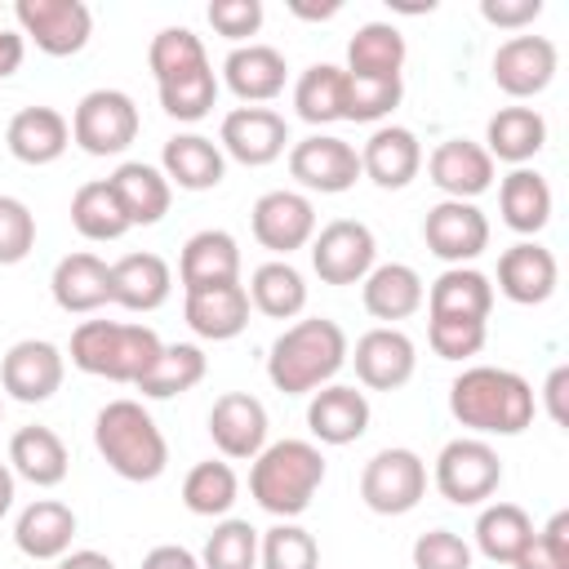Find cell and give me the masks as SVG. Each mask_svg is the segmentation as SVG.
I'll list each match as a JSON object with an SVG mask.
<instances>
[{
  "label": "cell",
  "mask_w": 569,
  "mask_h": 569,
  "mask_svg": "<svg viewBox=\"0 0 569 569\" xmlns=\"http://www.w3.org/2000/svg\"><path fill=\"white\" fill-rule=\"evenodd\" d=\"M413 569H471V547L453 529H427L413 542Z\"/></svg>",
  "instance_id": "cell-52"
},
{
  "label": "cell",
  "mask_w": 569,
  "mask_h": 569,
  "mask_svg": "<svg viewBox=\"0 0 569 569\" xmlns=\"http://www.w3.org/2000/svg\"><path fill=\"white\" fill-rule=\"evenodd\" d=\"M142 569H200V560L178 542H160L142 556Z\"/></svg>",
  "instance_id": "cell-56"
},
{
  "label": "cell",
  "mask_w": 569,
  "mask_h": 569,
  "mask_svg": "<svg viewBox=\"0 0 569 569\" xmlns=\"http://www.w3.org/2000/svg\"><path fill=\"white\" fill-rule=\"evenodd\" d=\"M347 365V333L338 320L311 316L289 325L267 356V378L276 391L284 396H311L320 387H329V378Z\"/></svg>",
  "instance_id": "cell-2"
},
{
  "label": "cell",
  "mask_w": 569,
  "mask_h": 569,
  "mask_svg": "<svg viewBox=\"0 0 569 569\" xmlns=\"http://www.w3.org/2000/svg\"><path fill=\"white\" fill-rule=\"evenodd\" d=\"M222 80H227V89H231L240 102L258 107V102H271V98L284 93L289 67H284V53H280V49L249 40V44H236V49L227 53Z\"/></svg>",
  "instance_id": "cell-22"
},
{
  "label": "cell",
  "mask_w": 569,
  "mask_h": 569,
  "mask_svg": "<svg viewBox=\"0 0 569 569\" xmlns=\"http://www.w3.org/2000/svg\"><path fill=\"white\" fill-rule=\"evenodd\" d=\"M222 151L249 169L258 164H271L284 156V142H289V124L280 111L271 107H236L222 116V133H218Z\"/></svg>",
  "instance_id": "cell-16"
},
{
  "label": "cell",
  "mask_w": 569,
  "mask_h": 569,
  "mask_svg": "<svg viewBox=\"0 0 569 569\" xmlns=\"http://www.w3.org/2000/svg\"><path fill=\"white\" fill-rule=\"evenodd\" d=\"M289 173L307 187V191H320V196H338V191H351L356 178H360V151L333 133H311L302 142H293L289 151Z\"/></svg>",
  "instance_id": "cell-11"
},
{
  "label": "cell",
  "mask_w": 569,
  "mask_h": 569,
  "mask_svg": "<svg viewBox=\"0 0 569 569\" xmlns=\"http://www.w3.org/2000/svg\"><path fill=\"white\" fill-rule=\"evenodd\" d=\"M427 173L445 191V200H476L480 191L493 187V160L471 138H445L427 156Z\"/></svg>",
  "instance_id": "cell-20"
},
{
  "label": "cell",
  "mask_w": 569,
  "mask_h": 569,
  "mask_svg": "<svg viewBox=\"0 0 569 569\" xmlns=\"http://www.w3.org/2000/svg\"><path fill=\"white\" fill-rule=\"evenodd\" d=\"M258 560H262V569H320V547L302 525L280 520L276 529L262 533Z\"/></svg>",
  "instance_id": "cell-48"
},
{
  "label": "cell",
  "mask_w": 569,
  "mask_h": 569,
  "mask_svg": "<svg viewBox=\"0 0 569 569\" xmlns=\"http://www.w3.org/2000/svg\"><path fill=\"white\" fill-rule=\"evenodd\" d=\"M36 249V213L18 196H0V267L22 262Z\"/></svg>",
  "instance_id": "cell-51"
},
{
  "label": "cell",
  "mask_w": 569,
  "mask_h": 569,
  "mask_svg": "<svg viewBox=\"0 0 569 569\" xmlns=\"http://www.w3.org/2000/svg\"><path fill=\"white\" fill-rule=\"evenodd\" d=\"M258 565V529L249 520H222L204 538L200 569H253Z\"/></svg>",
  "instance_id": "cell-47"
},
{
  "label": "cell",
  "mask_w": 569,
  "mask_h": 569,
  "mask_svg": "<svg viewBox=\"0 0 569 569\" xmlns=\"http://www.w3.org/2000/svg\"><path fill=\"white\" fill-rule=\"evenodd\" d=\"M58 569H116L111 565V556H102V551H67L62 560H58Z\"/></svg>",
  "instance_id": "cell-58"
},
{
  "label": "cell",
  "mask_w": 569,
  "mask_h": 569,
  "mask_svg": "<svg viewBox=\"0 0 569 569\" xmlns=\"http://www.w3.org/2000/svg\"><path fill=\"white\" fill-rule=\"evenodd\" d=\"M240 493V480L231 471V462H196L182 480V502L191 516H227L231 502Z\"/></svg>",
  "instance_id": "cell-44"
},
{
  "label": "cell",
  "mask_w": 569,
  "mask_h": 569,
  "mask_svg": "<svg viewBox=\"0 0 569 569\" xmlns=\"http://www.w3.org/2000/svg\"><path fill=\"white\" fill-rule=\"evenodd\" d=\"M178 280L182 289H213V284H236L240 280V244L231 231H196L187 244H182V258H178Z\"/></svg>",
  "instance_id": "cell-23"
},
{
  "label": "cell",
  "mask_w": 569,
  "mask_h": 569,
  "mask_svg": "<svg viewBox=\"0 0 569 569\" xmlns=\"http://www.w3.org/2000/svg\"><path fill=\"white\" fill-rule=\"evenodd\" d=\"M342 80H347V71L333 67V62L307 67L298 76V84H293V111H298V120H307V124H333V120H342Z\"/></svg>",
  "instance_id": "cell-42"
},
{
  "label": "cell",
  "mask_w": 569,
  "mask_h": 569,
  "mask_svg": "<svg viewBox=\"0 0 569 569\" xmlns=\"http://www.w3.org/2000/svg\"><path fill=\"white\" fill-rule=\"evenodd\" d=\"M405 36L391 22H365L351 40H347V76H373V80H391L405 67Z\"/></svg>",
  "instance_id": "cell-37"
},
{
  "label": "cell",
  "mask_w": 569,
  "mask_h": 569,
  "mask_svg": "<svg viewBox=\"0 0 569 569\" xmlns=\"http://www.w3.org/2000/svg\"><path fill=\"white\" fill-rule=\"evenodd\" d=\"M209 436L222 458H258L267 449V409L249 391H227L209 409Z\"/></svg>",
  "instance_id": "cell-18"
},
{
  "label": "cell",
  "mask_w": 569,
  "mask_h": 569,
  "mask_svg": "<svg viewBox=\"0 0 569 569\" xmlns=\"http://www.w3.org/2000/svg\"><path fill=\"white\" fill-rule=\"evenodd\" d=\"M107 182H111V191H116V200H120L129 227H156V222L169 213L173 187H169V178H164L156 164L124 160Z\"/></svg>",
  "instance_id": "cell-31"
},
{
  "label": "cell",
  "mask_w": 569,
  "mask_h": 569,
  "mask_svg": "<svg viewBox=\"0 0 569 569\" xmlns=\"http://www.w3.org/2000/svg\"><path fill=\"white\" fill-rule=\"evenodd\" d=\"M0 413H4V405H0Z\"/></svg>",
  "instance_id": "cell-61"
},
{
  "label": "cell",
  "mask_w": 569,
  "mask_h": 569,
  "mask_svg": "<svg viewBox=\"0 0 569 569\" xmlns=\"http://www.w3.org/2000/svg\"><path fill=\"white\" fill-rule=\"evenodd\" d=\"M49 293L67 316L98 311L102 302H111V267L89 249L67 253V258H58V267L49 276Z\"/></svg>",
  "instance_id": "cell-24"
},
{
  "label": "cell",
  "mask_w": 569,
  "mask_h": 569,
  "mask_svg": "<svg viewBox=\"0 0 569 569\" xmlns=\"http://www.w3.org/2000/svg\"><path fill=\"white\" fill-rule=\"evenodd\" d=\"M289 9H293L298 18H333V13L342 9V0H329V4H302V0H293Z\"/></svg>",
  "instance_id": "cell-59"
},
{
  "label": "cell",
  "mask_w": 569,
  "mask_h": 569,
  "mask_svg": "<svg viewBox=\"0 0 569 569\" xmlns=\"http://www.w3.org/2000/svg\"><path fill=\"white\" fill-rule=\"evenodd\" d=\"M182 316L191 325V333L209 338V342H227L236 333H244L249 325V293L244 284H213V289H191L182 302Z\"/></svg>",
  "instance_id": "cell-28"
},
{
  "label": "cell",
  "mask_w": 569,
  "mask_h": 569,
  "mask_svg": "<svg viewBox=\"0 0 569 569\" xmlns=\"http://www.w3.org/2000/svg\"><path fill=\"white\" fill-rule=\"evenodd\" d=\"M71 227L84 236V240H120L129 231V218L111 191L107 178H93L84 187H76L71 196Z\"/></svg>",
  "instance_id": "cell-40"
},
{
  "label": "cell",
  "mask_w": 569,
  "mask_h": 569,
  "mask_svg": "<svg viewBox=\"0 0 569 569\" xmlns=\"http://www.w3.org/2000/svg\"><path fill=\"white\" fill-rule=\"evenodd\" d=\"M160 173L169 178V187L182 191H213L227 173L222 147L204 133H173L160 151Z\"/></svg>",
  "instance_id": "cell-27"
},
{
  "label": "cell",
  "mask_w": 569,
  "mask_h": 569,
  "mask_svg": "<svg viewBox=\"0 0 569 569\" xmlns=\"http://www.w3.org/2000/svg\"><path fill=\"white\" fill-rule=\"evenodd\" d=\"M427 338H431V351H436L440 360H467V356H476V351L485 347L489 329H485V320L431 316V325H427Z\"/></svg>",
  "instance_id": "cell-50"
},
{
  "label": "cell",
  "mask_w": 569,
  "mask_h": 569,
  "mask_svg": "<svg viewBox=\"0 0 569 569\" xmlns=\"http://www.w3.org/2000/svg\"><path fill=\"white\" fill-rule=\"evenodd\" d=\"M427 493V462L413 449H378L360 471V498L378 516H405Z\"/></svg>",
  "instance_id": "cell-8"
},
{
  "label": "cell",
  "mask_w": 569,
  "mask_h": 569,
  "mask_svg": "<svg viewBox=\"0 0 569 569\" xmlns=\"http://www.w3.org/2000/svg\"><path fill=\"white\" fill-rule=\"evenodd\" d=\"M516 569H569V511H556L511 560Z\"/></svg>",
  "instance_id": "cell-49"
},
{
  "label": "cell",
  "mask_w": 569,
  "mask_h": 569,
  "mask_svg": "<svg viewBox=\"0 0 569 569\" xmlns=\"http://www.w3.org/2000/svg\"><path fill=\"white\" fill-rule=\"evenodd\" d=\"M529 538H533V520H529V511L516 507V502H493V507H485L480 520H476V547H480L493 565H511Z\"/></svg>",
  "instance_id": "cell-41"
},
{
  "label": "cell",
  "mask_w": 569,
  "mask_h": 569,
  "mask_svg": "<svg viewBox=\"0 0 569 569\" xmlns=\"http://www.w3.org/2000/svg\"><path fill=\"white\" fill-rule=\"evenodd\" d=\"M556 280H560L556 253L542 249L538 240H520V244L502 249V258H498V289H502V298H511L520 307L547 302L556 293Z\"/></svg>",
  "instance_id": "cell-21"
},
{
  "label": "cell",
  "mask_w": 569,
  "mask_h": 569,
  "mask_svg": "<svg viewBox=\"0 0 569 569\" xmlns=\"http://www.w3.org/2000/svg\"><path fill=\"white\" fill-rule=\"evenodd\" d=\"M493 284L476 267H449L427 289V316H458V320H489Z\"/></svg>",
  "instance_id": "cell-34"
},
{
  "label": "cell",
  "mask_w": 569,
  "mask_h": 569,
  "mask_svg": "<svg viewBox=\"0 0 569 569\" xmlns=\"http://www.w3.org/2000/svg\"><path fill=\"white\" fill-rule=\"evenodd\" d=\"M13 507V467L0 462V516Z\"/></svg>",
  "instance_id": "cell-60"
},
{
  "label": "cell",
  "mask_w": 569,
  "mask_h": 569,
  "mask_svg": "<svg viewBox=\"0 0 569 569\" xmlns=\"http://www.w3.org/2000/svg\"><path fill=\"white\" fill-rule=\"evenodd\" d=\"M138 138V107L124 89H93L76 102L71 142L89 156H120Z\"/></svg>",
  "instance_id": "cell-7"
},
{
  "label": "cell",
  "mask_w": 569,
  "mask_h": 569,
  "mask_svg": "<svg viewBox=\"0 0 569 569\" xmlns=\"http://www.w3.org/2000/svg\"><path fill=\"white\" fill-rule=\"evenodd\" d=\"M538 13H542V0H480V18L489 27H507V31L529 27Z\"/></svg>",
  "instance_id": "cell-54"
},
{
  "label": "cell",
  "mask_w": 569,
  "mask_h": 569,
  "mask_svg": "<svg viewBox=\"0 0 569 569\" xmlns=\"http://www.w3.org/2000/svg\"><path fill=\"white\" fill-rule=\"evenodd\" d=\"M27 58V36L22 31H9L0 27V80H9Z\"/></svg>",
  "instance_id": "cell-57"
},
{
  "label": "cell",
  "mask_w": 569,
  "mask_h": 569,
  "mask_svg": "<svg viewBox=\"0 0 569 569\" xmlns=\"http://www.w3.org/2000/svg\"><path fill=\"white\" fill-rule=\"evenodd\" d=\"M307 427L320 445H351L369 431V400L365 391L356 387H342V382H329L320 391H311V405H307Z\"/></svg>",
  "instance_id": "cell-25"
},
{
  "label": "cell",
  "mask_w": 569,
  "mask_h": 569,
  "mask_svg": "<svg viewBox=\"0 0 569 569\" xmlns=\"http://www.w3.org/2000/svg\"><path fill=\"white\" fill-rule=\"evenodd\" d=\"M209 27L218 31V36H227V40H249V36H258V27H262V0H213L209 4Z\"/></svg>",
  "instance_id": "cell-53"
},
{
  "label": "cell",
  "mask_w": 569,
  "mask_h": 569,
  "mask_svg": "<svg viewBox=\"0 0 569 569\" xmlns=\"http://www.w3.org/2000/svg\"><path fill=\"white\" fill-rule=\"evenodd\" d=\"M320 485H325V453L311 440H276L253 458L249 471L253 502L280 520L302 516Z\"/></svg>",
  "instance_id": "cell-4"
},
{
  "label": "cell",
  "mask_w": 569,
  "mask_h": 569,
  "mask_svg": "<svg viewBox=\"0 0 569 569\" xmlns=\"http://www.w3.org/2000/svg\"><path fill=\"white\" fill-rule=\"evenodd\" d=\"M156 89H160L164 116L187 120V124H191V120H204V116L213 111V102H218V76H213L209 62H200V67H191V71H182V76H169V80H160Z\"/></svg>",
  "instance_id": "cell-43"
},
{
  "label": "cell",
  "mask_w": 569,
  "mask_h": 569,
  "mask_svg": "<svg viewBox=\"0 0 569 569\" xmlns=\"http://www.w3.org/2000/svg\"><path fill=\"white\" fill-rule=\"evenodd\" d=\"M422 240L436 258L462 267L489 249V218L471 200H440L422 218Z\"/></svg>",
  "instance_id": "cell-13"
},
{
  "label": "cell",
  "mask_w": 569,
  "mask_h": 569,
  "mask_svg": "<svg viewBox=\"0 0 569 569\" xmlns=\"http://www.w3.org/2000/svg\"><path fill=\"white\" fill-rule=\"evenodd\" d=\"M62 373H67V360L53 342L44 338H22L4 351L0 360V387L22 400V405H40L49 400L58 387H62Z\"/></svg>",
  "instance_id": "cell-15"
},
{
  "label": "cell",
  "mask_w": 569,
  "mask_h": 569,
  "mask_svg": "<svg viewBox=\"0 0 569 569\" xmlns=\"http://www.w3.org/2000/svg\"><path fill=\"white\" fill-rule=\"evenodd\" d=\"M449 413L476 436H520L533 422V387L498 365H471L449 382Z\"/></svg>",
  "instance_id": "cell-1"
},
{
  "label": "cell",
  "mask_w": 569,
  "mask_h": 569,
  "mask_svg": "<svg viewBox=\"0 0 569 569\" xmlns=\"http://www.w3.org/2000/svg\"><path fill=\"white\" fill-rule=\"evenodd\" d=\"M405 98L400 76L391 80H373V76H347L342 80V120L351 124H373L382 116H391Z\"/></svg>",
  "instance_id": "cell-45"
},
{
  "label": "cell",
  "mask_w": 569,
  "mask_h": 569,
  "mask_svg": "<svg viewBox=\"0 0 569 569\" xmlns=\"http://www.w3.org/2000/svg\"><path fill=\"white\" fill-rule=\"evenodd\" d=\"M93 445L102 462L133 485H147L169 467V445L138 400H107L93 418Z\"/></svg>",
  "instance_id": "cell-3"
},
{
  "label": "cell",
  "mask_w": 569,
  "mask_h": 569,
  "mask_svg": "<svg viewBox=\"0 0 569 569\" xmlns=\"http://www.w3.org/2000/svg\"><path fill=\"white\" fill-rule=\"evenodd\" d=\"M160 333L147 325H120V320H80L71 333V365L93 378L111 382H138L156 356H160Z\"/></svg>",
  "instance_id": "cell-5"
},
{
  "label": "cell",
  "mask_w": 569,
  "mask_h": 569,
  "mask_svg": "<svg viewBox=\"0 0 569 569\" xmlns=\"http://www.w3.org/2000/svg\"><path fill=\"white\" fill-rule=\"evenodd\" d=\"M547 142V120L533 107H502L489 116L485 129V151L489 160H507L516 169H525V160H533Z\"/></svg>",
  "instance_id": "cell-33"
},
{
  "label": "cell",
  "mask_w": 569,
  "mask_h": 569,
  "mask_svg": "<svg viewBox=\"0 0 569 569\" xmlns=\"http://www.w3.org/2000/svg\"><path fill=\"white\" fill-rule=\"evenodd\" d=\"M173 289V271L160 253H124L111 262V302L124 311H156Z\"/></svg>",
  "instance_id": "cell-30"
},
{
  "label": "cell",
  "mask_w": 569,
  "mask_h": 569,
  "mask_svg": "<svg viewBox=\"0 0 569 569\" xmlns=\"http://www.w3.org/2000/svg\"><path fill=\"white\" fill-rule=\"evenodd\" d=\"M244 293H249V307H258L271 320H293L307 307V280H302V271L289 258L262 262Z\"/></svg>",
  "instance_id": "cell-38"
},
{
  "label": "cell",
  "mask_w": 569,
  "mask_h": 569,
  "mask_svg": "<svg viewBox=\"0 0 569 569\" xmlns=\"http://www.w3.org/2000/svg\"><path fill=\"white\" fill-rule=\"evenodd\" d=\"M378 240L365 222L356 218H333L311 236V267L325 284H360L373 271Z\"/></svg>",
  "instance_id": "cell-10"
},
{
  "label": "cell",
  "mask_w": 569,
  "mask_h": 569,
  "mask_svg": "<svg viewBox=\"0 0 569 569\" xmlns=\"http://www.w3.org/2000/svg\"><path fill=\"white\" fill-rule=\"evenodd\" d=\"M249 227H253V240L271 253H293L302 244H311L316 236V204L302 196V191H267L253 200L249 209Z\"/></svg>",
  "instance_id": "cell-12"
},
{
  "label": "cell",
  "mask_w": 569,
  "mask_h": 569,
  "mask_svg": "<svg viewBox=\"0 0 569 569\" xmlns=\"http://www.w3.org/2000/svg\"><path fill=\"white\" fill-rule=\"evenodd\" d=\"M13 18L22 36H31L36 49L49 58H71L93 36V13L84 0H18Z\"/></svg>",
  "instance_id": "cell-9"
},
{
  "label": "cell",
  "mask_w": 569,
  "mask_h": 569,
  "mask_svg": "<svg viewBox=\"0 0 569 569\" xmlns=\"http://www.w3.org/2000/svg\"><path fill=\"white\" fill-rule=\"evenodd\" d=\"M498 209L502 222L520 236H533L551 222V187L538 169H511L498 187Z\"/></svg>",
  "instance_id": "cell-36"
},
{
  "label": "cell",
  "mask_w": 569,
  "mask_h": 569,
  "mask_svg": "<svg viewBox=\"0 0 569 569\" xmlns=\"http://www.w3.org/2000/svg\"><path fill=\"white\" fill-rule=\"evenodd\" d=\"M502 485V458L480 436H458L436 458V489L453 507H480Z\"/></svg>",
  "instance_id": "cell-6"
},
{
  "label": "cell",
  "mask_w": 569,
  "mask_h": 569,
  "mask_svg": "<svg viewBox=\"0 0 569 569\" xmlns=\"http://www.w3.org/2000/svg\"><path fill=\"white\" fill-rule=\"evenodd\" d=\"M422 169V142L413 129L405 124H382L369 133V142L360 147V173L369 182H378L382 191H400L418 178Z\"/></svg>",
  "instance_id": "cell-19"
},
{
  "label": "cell",
  "mask_w": 569,
  "mask_h": 569,
  "mask_svg": "<svg viewBox=\"0 0 569 569\" xmlns=\"http://www.w3.org/2000/svg\"><path fill=\"white\" fill-rule=\"evenodd\" d=\"M200 62H209V53H204V44H200V36L191 27H164L147 44V67H151L156 84L169 80V76H182V71H191Z\"/></svg>",
  "instance_id": "cell-46"
},
{
  "label": "cell",
  "mask_w": 569,
  "mask_h": 569,
  "mask_svg": "<svg viewBox=\"0 0 569 569\" xmlns=\"http://www.w3.org/2000/svg\"><path fill=\"white\" fill-rule=\"evenodd\" d=\"M565 396H569V365H556V369L547 373V382H542V400H547V413H551L556 427L569 422V405H565Z\"/></svg>",
  "instance_id": "cell-55"
},
{
  "label": "cell",
  "mask_w": 569,
  "mask_h": 569,
  "mask_svg": "<svg viewBox=\"0 0 569 569\" xmlns=\"http://www.w3.org/2000/svg\"><path fill=\"white\" fill-rule=\"evenodd\" d=\"M356 360V378L369 387V391H396L413 378L418 369V351H413V338L400 333L396 325H378L369 333L356 338V351H347Z\"/></svg>",
  "instance_id": "cell-14"
},
{
  "label": "cell",
  "mask_w": 569,
  "mask_h": 569,
  "mask_svg": "<svg viewBox=\"0 0 569 569\" xmlns=\"http://www.w3.org/2000/svg\"><path fill=\"white\" fill-rule=\"evenodd\" d=\"M4 147L22 164H53L71 147V124L53 107H22L4 129Z\"/></svg>",
  "instance_id": "cell-26"
},
{
  "label": "cell",
  "mask_w": 569,
  "mask_h": 569,
  "mask_svg": "<svg viewBox=\"0 0 569 569\" xmlns=\"http://www.w3.org/2000/svg\"><path fill=\"white\" fill-rule=\"evenodd\" d=\"M556 44L547 36H511L493 53V84L507 98H533L556 80Z\"/></svg>",
  "instance_id": "cell-17"
},
{
  "label": "cell",
  "mask_w": 569,
  "mask_h": 569,
  "mask_svg": "<svg viewBox=\"0 0 569 569\" xmlns=\"http://www.w3.org/2000/svg\"><path fill=\"white\" fill-rule=\"evenodd\" d=\"M427 289L409 262H382L360 280V302L373 320H409L422 307Z\"/></svg>",
  "instance_id": "cell-32"
},
{
  "label": "cell",
  "mask_w": 569,
  "mask_h": 569,
  "mask_svg": "<svg viewBox=\"0 0 569 569\" xmlns=\"http://www.w3.org/2000/svg\"><path fill=\"white\" fill-rule=\"evenodd\" d=\"M71 538H76V511L53 498H36L31 507H22L13 525V542L31 560H62L71 551Z\"/></svg>",
  "instance_id": "cell-29"
},
{
  "label": "cell",
  "mask_w": 569,
  "mask_h": 569,
  "mask_svg": "<svg viewBox=\"0 0 569 569\" xmlns=\"http://www.w3.org/2000/svg\"><path fill=\"white\" fill-rule=\"evenodd\" d=\"M9 467L22 480H31L36 489H53L67 480L71 458H67V445L53 427H22L9 440Z\"/></svg>",
  "instance_id": "cell-35"
},
{
  "label": "cell",
  "mask_w": 569,
  "mask_h": 569,
  "mask_svg": "<svg viewBox=\"0 0 569 569\" xmlns=\"http://www.w3.org/2000/svg\"><path fill=\"white\" fill-rule=\"evenodd\" d=\"M204 369H209V360H204V351L196 342H164L160 356H156V365L133 387L142 396H151V400H173V396L191 391L204 378Z\"/></svg>",
  "instance_id": "cell-39"
}]
</instances>
